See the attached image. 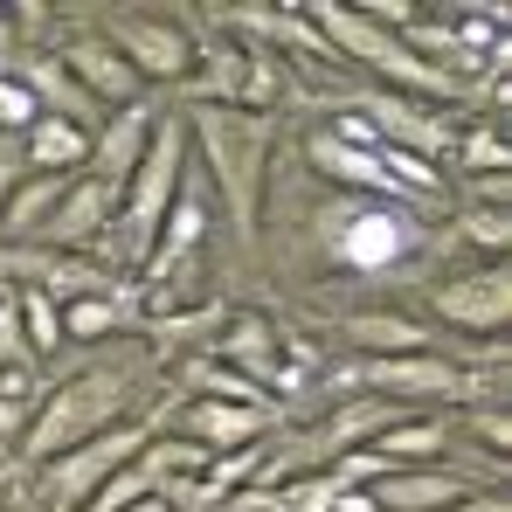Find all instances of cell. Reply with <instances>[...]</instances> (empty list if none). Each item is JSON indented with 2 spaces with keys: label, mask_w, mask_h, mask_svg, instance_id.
<instances>
[{
  "label": "cell",
  "mask_w": 512,
  "mask_h": 512,
  "mask_svg": "<svg viewBox=\"0 0 512 512\" xmlns=\"http://www.w3.org/2000/svg\"><path fill=\"white\" fill-rule=\"evenodd\" d=\"M270 111H243V104H194L187 146H201V160L215 173V194L229 208V229L256 236L263 222V187H270Z\"/></svg>",
  "instance_id": "1"
},
{
  "label": "cell",
  "mask_w": 512,
  "mask_h": 512,
  "mask_svg": "<svg viewBox=\"0 0 512 512\" xmlns=\"http://www.w3.org/2000/svg\"><path fill=\"white\" fill-rule=\"evenodd\" d=\"M305 21H312V35H319L340 63H360V70H374L381 84H395V97H423V104L457 97V77H450L443 63L416 56L402 35L374 28L360 7H340V0H305Z\"/></svg>",
  "instance_id": "2"
},
{
  "label": "cell",
  "mask_w": 512,
  "mask_h": 512,
  "mask_svg": "<svg viewBox=\"0 0 512 512\" xmlns=\"http://www.w3.org/2000/svg\"><path fill=\"white\" fill-rule=\"evenodd\" d=\"M118 423H125V374H111V367L70 374V381L42 388L35 416L21 423V457L49 464V457H63V450H77V443H90V436H104Z\"/></svg>",
  "instance_id": "3"
},
{
  "label": "cell",
  "mask_w": 512,
  "mask_h": 512,
  "mask_svg": "<svg viewBox=\"0 0 512 512\" xmlns=\"http://www.w3.org/2000/svg\"><path fill=\"white\" fill-rule=\"evenodd\" d=\"M319 229H326V243L346 270H388L395 256H409L423 243V222L402 201H374V194L367 201H333L319 215Z\"/></svg>",
  "instance_id": "4"
},
{
  "label": "cell",
  "mask_w": 512,
  "mask_h": 512,
  "mask_svg": "<svg viewBox=\"0 0 512 512\" xmlns=\"http://www.w3.org/2000/svg\"><path fill=\"white\" fill-rule=\"evenodd\" d=\"M146 423H118L104 429V436H90L77 450H63V457H49V464H35V485H42V506L49 512H84L97 499V485L104 478H118L139 450H146Z\"/></svg>",
  "instance_id": "5"
},
{
  "label": "cell",
  "mask_w": 512,
  "mask_h": 512,
  "mask_svg": "<svg viewBox=\"0 0 512 512\" xmlns=\"http://www.w3.org/2000/svg\"><path fill=\"white\" fill-rule=\"evenodd\" d=\"M429 312H436L443 326H457V333H478V340L506 333V319H512V263H471V270L436 277V284H429Z\"/></svg>",
  "instance_id": "6"
},
{
  "label": "cell",
  "mask_w": 512,
  "mask_h": 512,
  "mask_svg": "<svg viewBox=\"0 0 512 512\" xmlns=\"http://www.w3.org/2000/svg\"><path fill=\"white\" fill-rule=\"evenodd\" d=\"M97 35L118 49V63L139 84H180L187 63H194V35L180 21H160V14H111Z\"/></svg>",
  "instance_id": "7"
},
{
  "label": "cell",
  "mask_w": 512,
  "mask_h": 512,
  "mask_svg": "<svg viewBox=\"0 0 512 512\" xmlns=\"http://www.w3.org/2000/svg\"><path fill=\"white\" fill-rule=\"evenodd\" d=\"M360 118L374 125V139L388 146V153H409V160H443L450 146H457V125L423 104V97H395V90H381V97H360Z\"/></svg>",
  "instance_id": "8"
},
{
  "label": "cell",
  "mask_w": 512,
  "mask_h": 512,
  "mask_svg": "<svg viewBox=\"0 0 512 512\" xmlns=\"http://www.w3.org/2000/svg\"><path fill=\"white\" fill-rule=\"evenodd\" d=\"M360 388L395 402V409H416V402H457L464 388V367L443 360V353H402V360H360Z\"/></svg>",
  "instance_id": "9"
},
{
  "label": "cell",
  "mask_w": 512,
  "mask_h": 512,
  "mask_svg": "<svg viewBox=\"0 0 512 512\" xmlns=\"http://www.w3.org/2000/svg\"><path fill=\"white\" fill-rule=\"evenodd\" d=\"M111 215H118V194H111L104 180L77 173V180L63 187V201H56V215L42 222L35 243H49L56 256H90L104 236H111Z\"/></svg>",
  "instance_id": "10"
},
{
  "label": "cell",
  "mask_w": 512,
  "mask_h": 512,
  "mask_svg": "<svg viewBox=\"0 0 512 512\" xmlns=\"http://www.w3.org/2000/svg\"><path fill=\"white\" fill-rule=\"evenodd\" d=\"M215 353L229 360V374H243L250 388H270V381H284V333H277V319L270 312H222V326H215Z\"/></svg>",
  "instance_id": "11"
},
{
  "label": "cell",
  "mask_w": 512,
  "mask_h": 512,
  "mask_svg": "<svg viewBox=\"0 0 512 512\" xmlns=\"http://www.w3.org/2000/svg\"><path fill=\"white\" fill-rule=\"evenodd\" d=\"M56 63H63V77L84 90L97 111H104V104L125 111V104H139V90H146L125 63H118V49H111L104 35H63V42H56Z\"/></svg>",
  "instance_id": "12"
},
{
  "label": "cell",
  "mask_w": 512,
  "mask_h": 512,
  "mask_svg": "<svg viewBox=\"0 0 512 512\" xmlns=\"http://www.w3.org/2000/svg\"><path fill=\"white\" fill-rule=\"evenodd\" d=\"M464 492H478V485H471V478H457V471H443V464L381 471V478H367V485H360L367 512H443V506H457Z\"/></svg>",
  "instance_id": "13"
},
{
  "label": "cell",
  "mask_w": 512,
  "mask_h": 512,
  "mask_svg": "<svg viewBox=\"0 0 512 512\" xmlns=\"http://www.w3.org/2000/svg\"><path fill=\"white\" fill-rule=\"evenodd\" d=\"M153 125H160V111H146V104H125L118 118H104L97 132H90V180H104L111 194H125V180L139 173L146 160V146H153Z\"/></svg>",
  "instance_id": "14"
},
{
  "label": "cell",
  "mask_w": 512,
  "mask_h": 512,
  "mask_svg": "<svg viewBox=\"0 0 512 512\" xmlns=\"http://www.w3.org/2000/svg\"><path fill=\"white\" fill-rule=\"evenodd\" d=\"M263 436H270V402H215V395L187 402V443H201L208 457L256 450Z\"/></svg>",
  "instance_id": "15"
},
{
  "label": "cell",
  "mask_w": 512,
  "mask_h": 512,
  "mask_svg": "<svg viewBox=\"0 0 512 512\" xmlns=\"http://www.w3.org/2000/svg\"><path fill=\"white\" fill-rule=\"evenodd\" d=\"M450 450V423L436 416V409H409V416H395V423L381 429L374 443H367V457L374 464H388V471H409V464H436Z\"/></svg>",
  "instance_id": "16"
},
{
  "label": "cell",
  "mask_w": 512,
  "mask_h": 512,
  "mask_svg": "<svg viewBox=\"0 0 512 512\" xmlns=\"http://www.w3.org/2000/svg\"><path fill=\"white\" fill-rule=\"evenodd\" d=\"M340 333L367 360H402V353H436V333H429L423 319H409V312H346Z\"/></svg>",
  "instance_id": "17"
},
{
  "label": "cell",
  "mask_w": 512,
  "mask_h": 512,
  "mask_svg": "<svg viewBox=\"0 0 512 512\" xmlns=\"http://www.w3.org/2000/svg\"><path fill=\"white\" fill-rule=\"evenodd\" d=\"M305 160L312 173H326L333 187H353V194H374V201H388L395 187H388V173H381V153H360V146H340L326 125L305 139Z\"/></svg>",
  "instance_id": "18"
},
{
  "label": "cell",
  "mask_w": 512,
  "mask_h": 512,
  "mask_svg": "<svg viewBox=\"0 0 512 512\" xmlns=\"http://www.w3.org/2000/svg\"><path fill=\"white\" fill-rule=\"evenodd\" d=\"M90 167V132L70 118H35L28 125V173H56V180H77Z\"/></svg>",
  "instance_id": "19"
},
{
  "label": "cell",
  "mask_w": 512,
  "mask_h": 512,
  "mask_svg": "<svg viewBox=\"0 0 512 512\" xmlns=\"http://www.w3.org/2000/svg\"><path fill=\"white\" fill-rule=\"evenodd\" d=\"M63 187H70V180H56V173H14L7 208H0V236H7V243H35V236H42V222L56 215Z\"/></svg>",
  "instance_id": "20"
},
{
  "label": "cell",
  "mask_w": 512,
  "mask_h": 512,
  "mask_svg": "<svg viewBox=\"0 0 512 512\" xmlns=\"http://www.w3.org/2000/svg\"><path fill=\"white\" fill-rule=\"evenodd\" d=\"M250 56H256V49H243V42H229V49H194V63H187L180 84L194 90V104H243Z\"/></svg>",
  "instance_id": "21"
},
{
  "label": "cell",
  "mask_w": 512,
  "mask_h": 512,
  "mask_svg": "<svg viewBox=\"0 0 512 512\" xmlns=\"http://www.w3.org/2000/svg\"><path fill=\"white\" fill-rule=\"evenodd\" d=\"M14 312H21V340L35 360H49V353H63V305H49L42 291H14Z\"/></svg>",
  "instance_id": "22"
},
{
  "label": "cell",
  "mask_w": 512,
  "mask_h": 512,
  "mask_svg": "<svg viewBox=\"0 0 512 512\" xmlns=\"http://www.w3.org/2000/svg\"><path fill=\"white\" fill-rule=\"evenodd\" d=\"M125 319V298H84V305H63V346H84V340H104L111 326Z\"/></svg>",
  "instance_id": "23"
},
{
  "label": "cell",
  "mask_w": 512,
  "mask_h": 512,
  "mask_svg": "<svg viewBox=\"0 0 512 512\" xmlns=\"http://www.w3.org/2000/svg\"><path fill=\"white\" fill-rule=\"evenodd\" d=\"M457 229H464V243L485 250V263H506V250H512V215L506 208H464Z\"/></svg>",
  "instance_id": "24"
},
{
  "label": "cell",
  "mask_w": 512,
  "mask_h": 512,
  "mask_svg": "<svg viewBox=\"0 0 512 512\" xmlns=\"http://www.w3.org/2000/svg\"><path fill=\"white\" fill-rule=\"evenodd\" d=\"M153 492H160V485H153V478H146V464L132 457L118 478H104V485H97V499H90L84 512H125V506H139V499H153Z\"/></svg>",
  "instance_id": "25"
},
{
  "label": "cell",
  "mask_w": 512,
  "mask_h": 512,
  "mask_svg": "<svg viewBox=\"0 0 512 512\" xmlns=\"http://www.w3.org/2000/svg\"><path fill=\"white\" fill-rule=\"evenodd\" d=\"M35 118H42V104L28 97V84L14 70H0V132H28Z\"/></svg>",
  "instance_id": "26"
},
{
  "label": "cell",
  "mask_w": 512,
  "mask_h": 512,
  "mask_svg": "<svg viewBox=\"0 0 512 512\" xmlns=\"http://www.w3.org/2000/svg\"><path fill=\"white\" fill-rule=\"evenodd\" d=\"M0 367H35V353L21 340V312H14V291L0 298Z\"/></svg>",
  "instance_id": "27"
},
{
  "label": "cell",
  "mask_w": 512,
  "mask_h": 512,
  "mask_svg": "<svg viewBox=\"0 0 512 512\" xmlns=\"http://www.w3.org/2000/svg\"><path fill=\"white\" fill-rule=\"evenodd\" d=\"M471 429H478V443H485L492 457H506V450H512V416H506V409H471Z\"/></svg>",
  "instance_id": "28"
},
{
  "label": "cell",
  "mask_w": 512,
  "mask_h": 512,
  "mask_svg": "<svg viewBox=\"0 0 512 512\" xmlns=\"http://www.w3.org/2000/svg\"><path fill=\"white\" fill-rule=\"evenodd\" d=\"M512 160V146L499 139V132H478V139H464V167H485V173H499Z\"/></svg>",
  "instance_id": "29"
},
{
  "label": "cell",
  "mask_w": 512,
  "mask_h": 512,
  "mask_svg": "<svg viewBox=\"0 0 512 512\" xmlns=\"http://www.w3.org/2000/svg\"><path fill=\"white\" fill-rule=\"evenodd\" d=\"M443 512H512V506H506V492H464L457 506H443Z\"/></svg>",
  "instance_id": "30"
},
{
  "label": "cell",
  "mask_w": 512,
  "mask_h": 512,
  "mask_svg": "<svg viewBox=\"0 0 512 512\" xmlns=\"http://www.w3.org/2000/svg\"><path fill=\"white\" fill-rule=\"evenodd\" d=\"M125 512H173V506L160 499V492H153V499H139V506H125Z\"/></svg>",
  "instance_id": "31"
},
{
  "label": "cell",
  "mask_w": 512,
  "mask_h": 512,
  "mask_svg": "<svg viewBox=\"0 0 512 512\" xmlns=\"http://www.w3.org/2000/svg\"><path fill=\"white\" fill-rule=\"evenodd\" d=\"M7 187H14V167H0V208H7Z\"/></svg>",
  "instance_id": "32"
},
{
  "label": "cell",
  "mask_w": 512,
  "mask_h": 512,
  "mask_svg": "<svg viewBox=\"0 0 512 512\" xmlns=\"http://www.w3.org/2000/svg\"><path fill=\"white\" fill-rule=\"evenodd\" d=\"M7 42H14V28H7V7H0V49H7Z\"/></svg>",
  "instance_id": "33"
}]
</instances>
